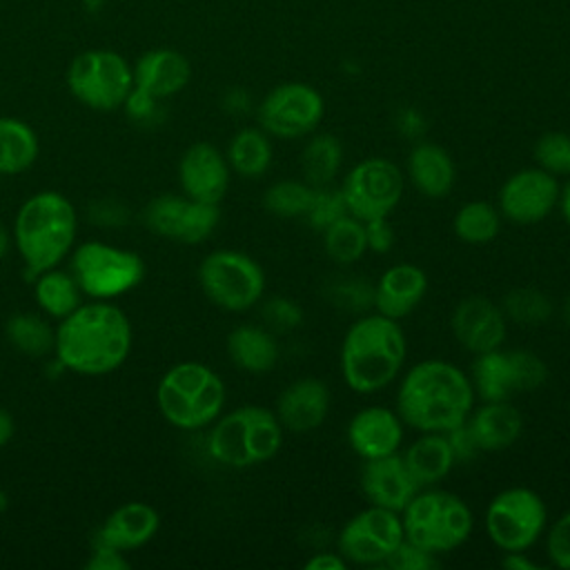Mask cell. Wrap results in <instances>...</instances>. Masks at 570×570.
Here are the masks:
<instances>
[{
    "label": "cell",
    "instance_id": "6da1fadb",
    "mask_svg": "<svg viewBox=\"0 0 570 570\" xmlns=\"http://www.w3.org/2000/svg\"><path fill=\"white\" fill-rule=\"evenodd\" d=\"M472 405L470 376L448 361L416 363L396 390V414L419 432H448L470 416Z\"/></svg>",
    "mask_w": 570,
    "mask_h": 570
},
{
    "label": "cell",
    "instance_id": "7a4b0ae2",
    "mask_svg": "<svg viewBox=\"0 0 570 570\" xmlns=\"http://www.w3.org/2000/svg\"><path fill=\"white\" fill-rule=\"evenodd\" d=\"M131 327L127 316L107 303H89L60 318L56 330L58 361L78 374H107L129 354Z\"/></svg>",
    "mask_w": 570,
    "mask_h": 570
},
{
    "label": "cell",
    "instance_id": "3957f363",
    "mask_svg": "<svg viewBox=\"0 0 570 570\" xmlns=\"http://www.w3.org/2000/svg\"><path fill=\"white\" fill-rule=\"evenodd\" d=\"M407 354V341L399 321L379 312L358 316L341 343V374L350 390L372 394L390 385Z\"/></svg>",
    "mask_w": 570,
    "mask_h": 570
},
{
    "label": "cell",
    "instance_id": "277c9868",
    "mask_svg": "<svg viewBox=\"0 0 570 570\" xmlns=\"http://www.w3.org/2000/svg\"><path fill=\"white\" fill-rule=\"evenodd\" d=\"M18 252L31 274L56 267L73 245L76 209L58 191H40L22 203L13 223Z\"/></svg>",
    "mask_w": 570,
    "mask_h": 570
},
{
    "label": "cell",
    "instance_id": "5b68a950",
    "mask_svg": "<svg viewBox=\"0 0 570 570\" xmlns=\"http://www.w3.org/2000/svg\"><path fill=\"white\" fill-rule=\"evenodd\" d=\"M283 432L276 412L263 405H240L214 423L207 450L218 463L243 470L269 461L283 445Z\"/></svg>",
    "mask_w": 570,
    "mask_h": 570
},
{
    "label": "cell",
    "instance_id": "8992f818",
    "mask_svg": "<svg viewBox=\"0 0 570 570\" xmlns=\"http://www.w3.org/2000/svg\"><path fill=\"white\" fill-rule=\"evenodd\" d=\"M156 401L171 425L198 430L218 419L225 405V383L203 363H178L160 379Z\"/></svg>",
    "mask_w": 570,
    "mask_h": 570
},
{
    "label": "cell",
    "instance_id": "52a82bcc",
    "mask_svg": "<svg viewBox=\"0 0 570 570\" xmlns=\"http://www.w3.org/2000/svg\"><path fill=\"white\" fill-rule=\"evenodd\" d=\"M403 534L407 541L445 554L463 546L474 525L470 505L454 492L439 488H421L401 512Z\"/></svg>",
    "mask_w": 570,
    "mask_h": 570
},
{
    "label": "cell",
    "instance_id": "ba28073f",
    "mask_svg": "<svg viewBox=\"0 0 570 570\" xmlns=\"http://www.w3.org/2000/svg\"><path fill=\"white\" fill-rule=\"evenodd\" d=\"M490 541L503 552L532 548L546 530L548 508L539 492L514 485L494 494L483 514Z\"/></svg>",
    "mask_w": 570,
    "mask_h": 570
},
{
    "label": "cell",
    "instance_id": "9c48e42d",
    "mask_svg": "<svg viewBox=\"0 0 570 570\" xmlns=\"http://www.w3.org/2000/svg\"><path fill=\"white\" fill-rule=\"evenodd\" d=\"M198 281L205 296L227 312L254 307L265 292L263 267L252 256L236 249L207 254L198 267Z\"/></svg>",
    "mask_w": 570,
    "mask_h": 570
},
{
    "label": "cell",
    "instance_id": "30bf717a",
    "mask_svg": "<svg viewBox=\"0 0 570 570\" xmlns=\"http://www.w3.org/2000/svg\"><path fill=\"white\" fill-rule=\"evenodd\" d=\"M67 85L82 105L98 111H114L125 105L134 89V73L120 53L89 49L71 60Z\"/></svg>",
    "mask_w": 570,
    "mask_h": 570
},
{
    "label": "cell",
    "instance_id": "8fae6325",
    "mask_svg": "<svg viewBox=\"0 0 570 570\" xmlns=\"http://www.w3.org/2000/svg\"><path fill=\"white\" fill-rule=\"evenodd\" d=\"M71 276L82 294L91 298H114L142 281L145 263L129 249L89 240L73 252Z\"/></svg>",
    "mask_w": 570,
    "mask_h": 570
},
{
    "label": "cell",
    "instance_id": "7c38bea8",
    "mask_svg": "<svg viewBox=\"0 0 570 570\" xmlns=\"http://www.w3.org/2000/svg\"><path fill=\"white\" fill-rule=\"evenodd\" d=\"M548 379V365L532 350H490L474 356L472 387L483 401H510L519 392H534Z\"/></svg>",
    "mask_w": 570,
    "mask_h": 570
},
{
    "label": "cell",
    "instance_id": "4fadbf2b",
    "mask_svg": "<svg viewBox=\"0 0 570 570\" xmlns=\"http://www.w3.org/2000/svg\"><path fill=\"white\" fill-rule=\"evenodd\" d=\"M405 176L401 167L383 156L356 163L341 183L347 212L358 220L387 216L403 198Z\"/></svg>",
    "mask_w": 570,
    "mask_h": 570
},
{
    "label": "cell",
    "instance_id": "5bb4252c",
    "mask_svg": "<svg viewBox=\"0 0 570 570\" xmlns=\"http://www.w3.org/2000/svg\"><path fill=\"white\" fill-rule=\"evenodd\" d=\"M403 539L405 534L399 512L367 505L338 530L336 550L347 563L383 566Z\"/></svg>",
    "mask_w": 570,
    "mask_h": 570
},
{
    "label": "cell",
    "instance_id": "9a60e30c",
    "mask_svg": "<svg viewBox=\"0 0 570 570\" xmlns=\"http://www.w3.org/2000/svg\"><path fill=\"white\" fill-rule=\"evenodd\" d=\"M323 114L325 100L307 82L276 85L256 109L261 129L285 140L312 134L323 120Z\"/></svg>",
    "mask_w": 570,
    "mask_h": 570
},
{
    "label": "cell",
    "instance_id": "2e32d148",
    "mask_svg": "<svg viewBox=\"0 0 570 570\" xmlns=\"http://www.w3.org/2000/svg\"><path fill=\"white\" fill-rule=\"evenodd\" d=\"M142 220L156 236L196 245L212 236L220 220V209L218 205L200 203L189 196L163 194L149 200Z\"/></svg>",
    "mask_w": 570,
    "mask_h": 570
},
{
    "label": "cell",
    "instance_id": "e0dca14e",
    "mask_svg": "<svg viewBox=\"0 0 570 570\" xmlns=\"http://www.w3.org/2000/svg\"><path fill=\"white\" fill-rule=\"evenodd\" d=\"M559 178L541 167H525L510 174L499 189V214L517 225H534L559 205Z\"/></svg>",
    "mask_w": 570,
    "mask_h": 570
},
{
    "label": "cell",
    "instance_id": "ac0fdd59",
    "mask_svg": "<svg viewBox=\"0 0 570 570\" xmlns=\"http://www.w3.org/2000/svg\"><path fill=\"white\" fill-rule=\"evenodd\" d=\"M450 327L456 343L470 354H483L503 345L508 336V318L488 296L461 298L450 316Z\"/></svg>",
    "mask_w": 570,
    "mask_h": 570
},
{
    "label": "cell",
    "instance_id": "d6986e66",
    "mask_svg": "<svg viewBox=\"0 0 570 570\" xmlns=\"http://www.w3.org/2000/svg\"><path fill=\"white\" fill-rule=\"evenodd\" d=\"M178 178L185 196L218 205L229 187V163L209 142H194L178 163Z\"/></svg>",
    "mask_w": 570,
    "mask_h": 570
},
{
    "label": "cell",
    "instance_id": "ffe728a7",
    "mask_svg": "<svg viewBox=\"0 0 570 570\" xmlns=\"http://www.w3.org/2000/svg\"><path fill=\"white\" fill-rule=\"evenodd\" d=\"M358 483L370 505L387 508L399 514L421 490L399 452L363 461Z\"/></svg>",
    "mask_w": 570,
    "mask_h": 570
},
{
    "label": "cell",
    "instance_id": "44dd1931",
    "mask_svg": "<svg viewBox=\"0 0 570 570\" xmlns=\"http://www.w3.org/2000/svg\"><path fill=\"white\" fill-rule=\"evenodd\" d=\"M403 421L396 410L383 405L361 407L347 423V443L363 461L399 452L403 443Z\"/></svg>",
    "mask_w": 570,
    "mask_h": 570
},
{
    "label": "cell",
    "instance_id": "7402d4cb",
    "mask_svg": "<svg viewBox=\"0 0 570 570\" xmlns=\"http://www.w3.org/2000/svg\"><path fill=\"white\" fill-rule=\"evenodd\" d=\"M330 390L321 379L303 376L283 387L276 401V416L283 430L307 434L323 425L330 412Z\"/></svg>",
    "mask_w": 570,
    "mask_h": 570
},
{
    "label": "cell",
    "instance_id": "603a6c76",
    "mask_svg": "<svg viewBox=\"0 0 570 570\" xmlns=\"http://www.w3.org/2000/svg\"><path fill=\"white\" fill-rule=\"evenodd\" d=\"M428 292V276L414 263L387 267L374 283V312L401 321L412 314Z\"/></svg>",
    "mask_w": 570,
    "mask_h": 570
},
{
    "label": "cell",
    "instance_id": "cb8c5ba5",
    "mask_svg": "<svg viewBox=\"0 0 570 570\" xmlns=\"http://www.w3.org/2000/svg\"><path fill=\"white\" fill-rule=\"evenodd\" d=\"M131 73L136 89L160 100L178 94L189 82L191 67L189 60L174 49H154L136 60Z\"/></svg>",
    "mask_w": 570,
    "mask_h": 570
},
{
    "label": "cell",
    "instance_id": "d4e9b609",
    "mask_svg": "<svg viewBox=\"0 0 570 570\" xmlns=\"http://www.w3.org/2000/svg\"><path fill=\"white\" fill-rule=\"evenodd\" d=\"M407 180L425 198H445L456 183L452 156L436 142L419 140L407 154Z\"/></svg>",
    "mask_w": 570,
    "mask_h": 570
},
{
    "label": "cell",
    "instance_id": "484cf974",
    "mask_svg": "<svg viewBox=\"0 0 570 570\" xmlns=\"http://www.w3.org/2000/svg\"><path fill=\"white\" fill-rule=\"evenodd\" d=\"M158 525H160V517L151 505L131 501V503L116 508L107 517V521L98 530L94 543L109 546V548H116L122 552L134 550V548H140L142 543H147L156 534Z\"/></svg>",
    "mask_w": 570,
    "mask_h": 570
},
{
    "label": "cell",
    "instance_id": "4316f807",
    "mask_svg": "<svg viewBox=\"0 0 570 570\" xmlns=\"http://www.w3.org/2000/svg\"><path fill=\"white\" fill-rule=\"evenodd\" d=\"M481 452H501L523 432V416L510 401H485L465 419Z\"/></svg>",
    "mask_w": 570,
    "mask_h": 570
},
{
    "label": "cell",
    "instance_id": "83f0119b",
    "mask_svg": "<svg viewBox=\"0 0 570 570\" xmlns=\"http://www.w3.org/2000/svg\"><path fill=\"white\" fill-rule=\"evenodd\" d=\"M227 354L238 370L265 374L276 367L281 350L274 332L261 325H238L227 336Z\"/></svg>",
    "mask_w": 570,
    "mask_h": 570
},
{
    "label": "cell",
    "instance_id": "f1b7e54d",
    "mask_svg": "<svg viewBox=\"0 0 570 570\" xmlns=\"http://www.w3.org/2000/svg\"><path fill=\"white\" fill-rule=\"evenodd\" d=\"M419 488H432L456 465L445 432H421L401 454Z\"/></svg>",
    "mask_w": 570,
    "mask_h": 570
},
{
    "label": "cell",
    "instance_id": "f546056e",
    "mask_svg": "<svg viewBox=\"0 0 570 570\" xmlns=\"http://www.w3.org/2000/svg\"><path fill=\"white\" fill-rule=\"evenodd\" d=\"M343 142L334 134L312 136L301 151V174L312 187L332 185L343 167Z\"/></svg>",
    "mask_w": 570,
    "mask_h": 570
},
{
    "label": "cell",
    "instance_id": "4dcf8cb0",
    "mask_svg": "<svg viewBox=\"0 0 570 570\" xmlns=\"http://www.w3.org/2000/svg\"><path fill=\"white\" fill-rule=\"evenodd\" d=\"M274 158V149L269 142V134L258 127H245L234 134L227 147V163L229 167L245 176L258 178L263 176Z\"/></svg>",
    "mask_w": 570,
    "mask_h": 570
},
{
    "label": "cell",
    "instance_id": "1f68e13d",
    "mask_svg": "<svg viewBox=\"0 0 570 570\" xmlns=\"http://www.w3.org/2000/svg\"><path fill=\"white\" fill-rule=\"evenodd\" d=\"M38 158L36 131L18 118H0V174H20Z\"/></svg>",
    "mask_w": 570,
    "mask_h": 570
},
{
    "label": "cell",
    "instance_id": "d6a6232c",
    "mask_svg": "<svg viewBox=\"0 0 570 570\" xmlns=\"http://www.w3.org/2000/svg\"><path fill=\"white\" fill-rule=\"evenodd\" d=\"M501 229V214L488 200H470L461 205L452 218V232L468 245H485L497 238Z\"/></svg>",
    "mask_w": 570,
    "mask_h": 570
},
{
    "label": "cell",
    "instance_id": "836d02e7",
    "mask_svg": "<svg viewBox=\"0 0 570 570\" xmlns=\"http://www.w3.org/2000/svg\"><path fill=\"white\" fill-rule=\"evenodd\" d=\"M80 287L76 278L60 269H45L36 281V301L53 318H65L80 307Z\"/></svg>",
    "mask_w": 570,
    "mask_h": 570
},
{
    "label": "cell",
    "instance_id": "e575fe53",
    "mask_svg": "<svg viewBox=\"0 0 570 570\" xmlns=\"http://www.w3.org/2000/svg\"><path fill=\"white\" fill-rule=\"evenodd\" d=\"M325 256L338 265H352L356 263L365 252V227L363 220L354 218L352 214H345L330 227L321 232Z\"/></svg>",
    "mask_w": 570,
    "mask_h": 570
},
{
    "label": "cell",
    "instance_id": "d590c367",
    "mask_svg": "<svg viewBox=\"0 0 570 570\" xmlns=\"http://www.w3.org/2000/svg\"><path fill=\"white\" fill-rule=\"evenodd\" d=\"M501 309L508 321L523 325V327H537V325H543L550 321L554 305L546 292H541L537 287L519 285L503 294Z\"/></svg>",
    "mask_w": 570,
    "mask_h": 570
},
{
    "label": "cell",
    "instance_id": "8d00e7d4",
    "mask_svg": "<svg viewBox=\"0 0 570 570\" xmlns=\"http://www.w3.org/2000/svg\"><path fill=\"white\" fill-rule=\"evenodd\" d=\"M9 343L27 356H45L56 345V332L36 314H16L7 321Z\"/></svg>",
    "mask_w": 570,
    "mask_h": 570
},
{
    "label": "cell",
    "instance_id": "74e56055",
    "mask_svg": "<svg viewBox=\"0 0 570 570\" xmlns=\"http://www.w3.org/2000/svg\"><path fill=\"white\" fill-rule=\"evenodd\" d=\"M314 187L305 180H276L263 194V207L276 218H303Z\"/></svg>",
    "mask_w": 570,
    "mask_h": 570
},
{
    "label": "cell",
    "instance_id": "f35d334b",
    "mask_svg": "<svg viewBox=\"0 0 570 570\" xmlns=\"http://www.w3.org/2000/svg\"><path fill=\"white\" fill-rule=\"evenodd\" d=\"M327 298L343 312L365 314L374 305V283L361 276H341L327 285Z\"/></svg>",
    "mask_w": 570,
    "mask_h": 570
},
{
    "label": "cell",
    "instance_id": "ab89813d",
    "mask_svg": "<svg viewBox=\"0 0 570 570\" xmlns=\"http://www.w3.org/2000/svg\"><path fill=\"white\" fill-rule=\"evenodd\" d=\"M537 167L554 178H570V134L546 131L537 138L532 149Z\"/></svg>",
    "mask_w": 570,
    "mask_h": 570
},
{
    "label": "cell",
    "instance_id": "60d3db41",
    "mask_svg": "<svg viewBox=\"0 0 570 570\" xmlns=\"http://www.w3.org/2000/svg\"><path fill=\"white\" fill-rule=\"evenodd\" d=\"M345 214H350V212H347V205H345L341 187L325 185V187H314L312 200L307 205V212H305L303 220L312 229L323 232L325 227H330L332 223H336Z\"/></svg>",
    "mask_w": 570,
    "mask_h": 570
},
{
    "label": "cell",
    "instance_id": "b9f144b4",
    "mask_svg": "<svg viewBox=\"0 0 570 570\" xmlns=\"http://www.w3.org/2000/svg\"><path fill=\"white\" fill-rule=\"evenodd\" d=\"M261 316L265 321V327L269 332H292L296 327H301L303 323V309L294 298L287 296H272L263 303L261 307Z\"/></svg>",
    "mask_w": 570,
    "mask_h": 570
},
{
    "label": "cell",
    "instance_id": "7bdbcfd3",
    "mask_svg": "<svg viewBox=\"0 0 570 570\" xmlns=\"http://www.w3.org/2000/svg\"><path fill=\"white\" fill-rule=\"evenodd\" d=\"M383 566L390 570H432V568H439L441 561H439V554L403 539L394 548V552L385 559Z\"/></svg>",
    "mask_w": 570,
    "mask_h": 570
},
{
    "label": "cell",
    "instance_id": "ee69618b",
    "mask_svg": "<svg viewBox=\"0 0 570 570\" xmlns=\"http://www.w3.org/2000/svg\"><path fill=\"white\" fill-rule=\"evenodd\" d=\"M546 552L554 568L570 570V510H566L546 534Z\"/></svg>",
    "mask_w": 570,
    "mask_h": 570
},
{
    "label": "cell",
    "instance_id": "f6af8a7d",
    "mask_svg": "<svg viewBox=\"0 0 570 570\" xmlns=\"http://www.w3.org/2000/svg\"><path fill=\"white\" fill-rule=\"evenodd\" d=\"M445 439L450 443V450H452V456H454V463H470L474 461L479 454H481V448L468 425V421H463L461 425L452 428L445 432Z\"/></svg>",
    "mask_w": 570,
    "mask_h": 570
},
{
    "label": "cell",
    "instance_id": "bcb514c9",
    "mask_svg": "<svg viewBox=\"0 0 570 570\" xmlns=\"http://www.w3.org/2000/svg\"><path fill=\"white\" fill-rule=\"evenodd\" d=\"M363 227H365V245H367V252L387 254V252L394 247L396 236H394V227H392V223L387 220V216L363 220Z\"/></svg>",
    "mask_w": 570,
    "mask_h": 570
},
{
    "label": "cell",
    "instance_id": "7dc6e473",
    "mask_svg": "<svg viewBox=\"0 0 570 570\" xmlns=\"http://www.w3.org/2000/svg\"><path fill=\"white\" fill-rule=\"evenodd\" d=\"M156 100H158V98H154V96H149V94H145V91H140V89L134 87V89L129 91L127 100H125V109H127V114H129L134 120L147 122L149 118H154V116L158 114Z\"/></svg>",
    "mask_w": 570,
    "mask_h": 570
},
{
    "label": "cell",
    "instance_id": "c3c4849f",
    "mask_svg": "<svg viewBox=\"0 0 570 570\" xmlns=\"http://www.w3.org/2000/svg\"><path fill=\"white\" fill-rule=\"evenodd\" d=\"M89 570H125L129 568V561L122 557V550L109 548V546H96L94 554L85 563Z\"/></svg>",
    "mask_w": 570,
    "mask_h": 570
},
{
    "label": "cell",
    "instance_id": "681fc988",
    "mask_svg": "<svg viewBox=\"0 0 570 570\" xmlns=\"http://www.w3.org/2000/svg\"><path fill=\"white\" fill-rule=\"evenodd\" d=\"M396 127H399V131L405 138H412V140H419L425 134V129H428L423 114L419 109H414V107H405V109L399 111Z\"/></svg>",
    "mask_w": 570,
    "mask_h": 570
},
{
    "label": "cell",
    "instance_id": "f907efd6",
    "mask_svg": "<svg viewBox=\"0 0 570 570\" xmlns=\"http://www.w3.org/2000/svg\"><path fill=\"white\" fill-rule=\"evenodd\" d=\"M345 566L347 561L338 552H316L303 563L305 570H343Z\"/></svg>",
    "mask_w": 570,
    "mask_h": 570
},
{
    "label": "cell",
    "instance_id": "816d5d0a",
    "mask_svg": "<svg viewBox=\"0 0 570 570\" xmlns=\"http://www.w3.org/2000/svg\"><path fill=\"white\" fill-rule=\"evenodd\" d=\"M501 566L508 568V570H539V568H541L537 561H532V559L525 554V550L503 552Z\"/></svg>",
    "mask_w": 570,
    "mask_h": 570
},
{
    "label": "cell",
    "instance_id": "f5cc1de1",
    "mask_svg": "<svg viewBox=\"0 0 570 570\" xmlns=\"http://www.w3.org/2000/svg\"><path fill=\"white\" fill-rule=\"evenodd\" d=\"M11 434H13V419L7 410L0 407V448L11 439Z\"/></svg>",
    "mask_w": 570,
    "mask_h": 570
},
{
    "label": "cell",
    "instance_id": "db71d44e",
    "mask_svg": "<svg viewBox=\"0 0 570 570\" xmlns=\"http://www.w3.org/2000/svg\"><path fill=\"white\" fill-rule=\"evenodd\" d=\"M559 207H561V214H563L566 223L570 225V178H568V183H566V185H563V189H561Z\"/></svg>",
    "mask_w": 570,
    "mask_h": 570
},
{
    "label": "cell",
    "instance_id": "11a10c76",
    "mask_svg": "<svg viewBox=\"0 0 570 570\" xmlns=\"http://www.w3.org/2000/svg\"><path fill=\"white\" fill-rule=\"evenodd\" d=\"M7 247H9V238H7L4 229L0 227V258L7 254Z\"/></svg>",
    "mask_w": 570,
    "mask_h": 570
},
{
    "label": "cell",
    "instance_id": "9f6ffc18",
    "mask_svg": "<svg viewBox=\"0 0 570 570\" xmlns=\"http://www.w3.org/2000/svg\"><path fill=\"white\" fill-rule=\"evenodd\" d=\"M563 318H566V325L570 327V296H568L566 303H563Z\"/></svg>",
    "mask_w": 570,
    "mask_h": 570
},
{
    "label": "cell",
    "instance_id": "6f0895ef",
    "mask_svg": "<svg viewBox=\"0 0 570 570\" xmlns=\"http://www.w3.org/2000/svg\"><path fill=\"white\" fill-rule=\"evenodd\" d=\"M2 505H4V494L0 492V508H2Z\"/></svg>",
    "mask_w": 570,
    "mask_h": 570
}]
</instances>
